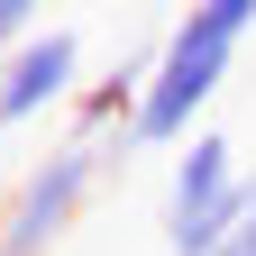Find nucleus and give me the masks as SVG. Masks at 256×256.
I'll list each match as a JSON object with an SVG mask.
<instances>
[{
    "mask_svg": "<svg viewBox=\"0 0 256 256\" xmlns=\"http://www.w3.org/2000/svg\"><path fill=\"white\" fill-rule=\"evenodd\" d=\"M247 28H256V0H192L165 37H156V74H146L138 119H128V146H192L202 138L192 119L220 101Z\"/></svg>",
    "mask_w": 256,
    "mask_h": 256,
    "instance_id": "nucleus-1",
    "label": "nucleus"
},
{
    "mask_svg": "<svg viewBox=\"0 0 256 256\" xmlns=\"http://www.w3.org/2000/svg\"><path fill=\"white\" fill-rule=\"evenodd\" d=\"M101 165H128V138H55L0 202V256H55L101 183Z\"/></svg>",
    "mask_w": 256,
    "mask_h": 256,
    "instance_id": "nucleus-2",
    "label": "nucleus"
},
{
    "mask_svg": "<svg viewBox=\"0 0 256 256\" xmlns=\"http://www.w3.org/2000/svg\"><path fill=\"white\" fill-rule=\"evenodd\" d=\"M247 210H256V192L238 174V146L220 128H202L174 156V183H165V247L174 256H229V238L247 229Z\"/></svg>",
    "mask_w": 256,
    "mask_h": 256,
    "instance_id": "nucleus-3",
    "label": "nucleus"
},
{
    "mask_svg": "<svg viewBox=\"0 0 256 256\" xmlns=\"http://www.w3.org/2000/svg\"><path fill=\"white\" fill-rule=\"evenodd\" d=\"M82 92V37L74 28H37L28 46L0 55V128L37 119V110H74Z\"/></svg>",
    "mask_w": 256,
    "mask_h": 256,
    "instance_id": "nucleus-4",
    "label": "nucleus"
},
{
    "mask_svg": "<svg viewBox=\"0 0 256 256\" xmlns=\"http://www.w3.org/2000/svg\"><path fill=\"white\" fill-rule=\"evenodd\" d=\"M146 74H156V46H128L110 74H92L74 92V138H128V119L146 101Z\"/></svg>",
    "mask_w": 256,
    "mask_h": 256,
    "instance_id": "nucleus-5",
    "label": "nucleus"
},
{
    "mask_svg": "<svg viewBox=\"0 0 256 256\" xmlns=\"http://www.w3.org/2000/svg\"><path fill=\"white\" fill-rule=\"evenodd\" d=\"M37 10H46V0H0V55L37 37Z\"/></svg>",
    "mask_w": 256,
    "mask_h": 256,
    "instance_id": "nucleus-6",
    "label": "nucleus"
},
{
    "mask_svg": "<svg viewBox=\"0 0 256 256\" xmlns=\"http://www.w3.org/2000/svg\"><path fill=\"white\" fill-rule=\"evenodd\" d=\"M229 256H256V210H247V229L229 238Z\"/></svg>",
    "mask_w": 256,
    "mask_h": 256,
    "instance_id": "nucleus-7",
    "label": "nucleus"
},
{
    "mask_svg": "<svg viewBox=\"0 0 256 256\" xmlns=\"http://www.w3.org/2000/svg\"><path fill=\"white\" fill-rule=\"evenodd\" d=\"M247 192H256V174H247Z\"/></svg>",
    "mask_w": 256,
    "mask_h": 256,
    "instance_id": "nucleus-8",
    "label": "nucleus"
}]
</instances>
